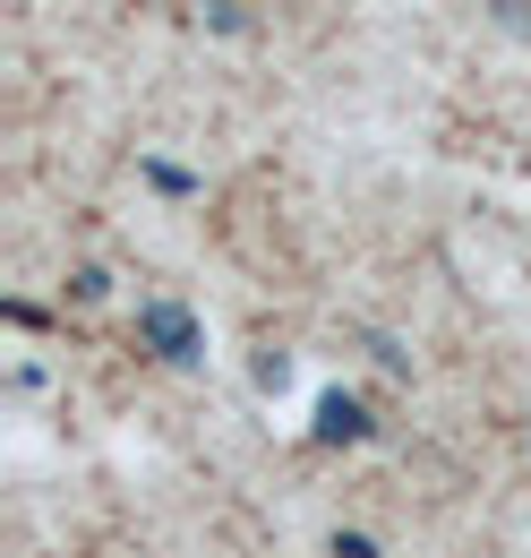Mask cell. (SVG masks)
<instances>
[{"instance_id":"cell-3","label":"cell","mask_w":531,"mask_h":558,"mask_svg":"<svg viewBox=\"0 0 531 558\" xmlns=\"http://www.w3.org/2000/svg\"><path fill=\"white\" fill-rule=\"evenodd\" d=\"M146 181H155L163 198H198V172H181V163H163V155L146 163Z\"/></svg>"},{"instance_id":"cell-1","label":"cell","mask_w":531,"mask_h":558,"mask_svg":"<svg viewBox=\"0 0 531 558\" xmlns=\"http://www.w3.org/2000/svg\"><path fill=\"white\" fill-rule=\"evenodd\" d=\"M137 336H146V352H163L172 369H189L206 352V327L181 310V301H146V310H137Z\"/></svg>"},{"instance_id":"cell-2","label":"cell","mask_w":531,"mask_h":558,"mask_svg":"<svg viewBox=\"0 0 531 558\" xmlns=\"http://www.w3.org/2000/svg\"><path fill=\"white\" fill-rule=\"evenodd\" d=\"M318 438H369V413H360V396H318Z\"/></svg>"},{"instance_id":"cell-5","label":"cell","mask_w":531,"mask_h":558,"mask_svg":"<svg viewBox=\"0 0 531 558\" xmlns=\"http://www.w3.org/2000/svg\"><path fill=\"white\" fill-rule=\"evenodd\" d=\"M206 17H214V26H223V35H232V26H240V9H232V0H198Z\"/></svg>"},{"instance_id":"cell-4","label":"cell","mask_w":531,"mask_h":558,"mask_svg":"<svg viewBox=\"0 0 531 558\" xmlns=\"http://www.w3.org/2000/svg\"><path fill=\"white\" fill-rule=\"evenodd\" d=\"M249 378H258L266 396H283V387H292V352H258V369H249Z\"/></svg>"}]
</instances>
